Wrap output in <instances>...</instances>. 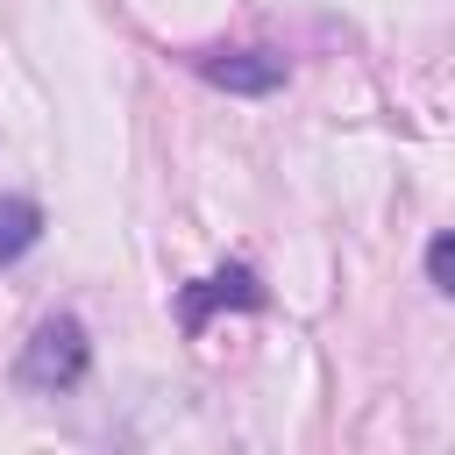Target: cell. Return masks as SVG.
<instances>
[{
	"label": "cell",
	"instance_id": "4",
	"mask_svg": "<svg viewBox=\"0 0 455 455\" xmlns=\"http://www.w3.org/2000/svg\"><path fill=\"white\" fill-rule=\"evenodd\" d=\"M36 235H43V206H36V199H0V270H7L14 256H28Z\"/></svg>",
	"mask_w": 455,
	"mask_h": 455
},
{
	"label": "cell",
	"instance_id": "3",
	"mask_svg": "<svg viewBox=\"0 0 455 455\" xmlns=\"http://www.w3.org/2000/svg\"><path fill=\"white\" fill-rule=\"evenodd\" d=\"M220 306H235V313H256L263 306V284H256V270H242V263H228V270H213V277H199V284H185L178 291V320L199 334Z\"/></svg>",
	"mask_w": 455,
	"mask_h": 455
},
{
	"label": "cell",
	"instance_id": "5",
	"mask_svg": "<svg viewBox=\"0 0 455 455\" xmlns=\"http://www.w3.org/2000/svg\"><path fill=\"white\" fill-rule=\"evenodd\" d=\"M427 277H434V284H441V291L455 299V228L427 242Z\"/></svg>",
	"mask_w": 455,
	"mask_h": 455
},
{
	"label": "cell",
	"instance_id": "1",
	"mask_svg": "<svg viewBox=\"0 0 455 455\" xmlns=\"http://www.w3.org/2000/svg\"><path fill=\"white\" fill-rule=\"evenodd\" d=\"M85 363H92L85 327H78L71 313H50V320H36V334H28V348H21V384H28V391H71V384L85 377Z\"/></svg>",
	"mask_w": 455,
	"mask_h": 455
},
{
	"label": "cell",
	"instance_id": "2",
	"mask_svg": "<svg viewBox=\"0 0 455 455\" xmlns=\"http://www.w3.org/2000/svg\"><path fill=\"white\" fill-rule=\"evenodd\" d=\"M192 71L220 92H242V100H263L284 85V57H270V50H199Z\"/></svg>",
	"mask_w": 455,
	"mask_h": 455
}]
</instances>
